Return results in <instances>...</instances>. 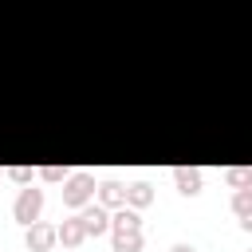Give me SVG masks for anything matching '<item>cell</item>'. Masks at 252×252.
<instances>
[{"mask_svg":"<svg viewBox=\"0 0 252 252\" xmlns=\"http://www.w3.org/2000/svg\"><path fill=\"white\" fill-rule=\"evenodd\" d=\"M94 189H98V185H94V173H83V169H79V173H71V177L63 181V205H67V209H83V205L94 201Z\"/></svg>","mask_w":252,"mask_h":252,"instance_id":"cell-1","label":"cell"},{"mask_svg":"<svg viewBox=\"0 0 252 252\" xmlns=\"http://www.w3.org/2000/svg\"><path fill=\"white\" fill-rule=\"evenodd\" d=\"M39 213H43V189H35V185H20L16 205H12V217L28 228V224H35V220H39Z\"/></svg>","mask_w":252,"mask_h":252,"instance_id":"cell-2","label":"cell"},{"mask_svg":"<svg viewBox=\"0 0 252 252\" xmlns=\"http://www.w3.org/2000/svg\"><path fill=\"white\" fill-rule=\"evenodd\" d=\"M24 244H28V252H51V248L59 244V228H55V224L35 220V224H28V228H24Z\"/></svg>","mask_w":252,"mask_h":252,"instance_id":"cell-3","label":"cell"},{"mask_svg":"<svg viewBox=\"0 0 252 252\" xmlns=\"http://www.w3.org/2000/svg\"><path fill=\"white\" fill-rule=\"evenodd\" d=\"M173 185H177L181 197H197V193L205 189V173H201L197 165H177V169H173Z\"/></svg>","mask_w":252,"mask_h":252,"instance_id":"cell-4","label":"cell"},{"mask_svg":"<svg viewBox=\"0 0 252 252\" xmlns=\"http://www.w3.org/2000/svg\"><path fill=\"white\" fill-rule=\"evenodd\" d=\"M79 217H83V228H87V236H102V232H110V213H106V205H83L79 209Z\"/></svg>","mask_w":252,"mask_h":252,"instance_id":"cell-5","label":"cell"},{"mask_svg":"<svg viewBox=\"0 0 252 252\" xmlns=\"http://www.w3.org/2000/svg\"><path fill=\"white\" fill-rule=\"evenodd\" d=\"M55 228H59V244H63V248H79L83 240H91L87 228H83V217H67V220L55 224Z\"/></svg>","mask_w":252,"mask_h":252,"instance_id":"cell-6","label":"cell"},{"mask_svg":"<svg viewBox=\"0 0 252 252\" xmlns=\"http://www.w3.org/2000/svg\"><path fill=\"white\" fill-rule=\"evenodd\" d=\"M110 232H142V217H138V209H130V205L114 209V213H110Z\"/></svg>","mask_w":252,"mask_h":252,"instance_id":"cell-7","label":"cell"},{"mask_svg":"<svg viewBox=\"0 0 252 252\" xmlns=\"http://www.w3.org/2000/svg\"><path fill=\"white\" fill-rule=\"evenodd\" d=\"M98 205L122 209V205H126V185H122V181H102V185H98Z\"/></svg>","mask_w":252,"mask_h":252,"instance_id":"cell-8","label":"cell"},{"mask_svg":"<svg viewBox=\"0 0 252 252\" xmlns=\"http://www.w3.org/2000/svg\"><path fill=\"white\" fill-rule=\"evenodd\" d=\"M126 205H130V209H146V205H154V185H150V181H134V185H126Z\"/></svg>","mask_w":252,"mask_h":252,"instance_id":"cell-9","label":"cell"},{"mask_svg":"<svg viewBox=\"0 0 252 252\" xmlns=\"http://www.w3.org/2000/svg\"><path fill=\"white\" fill-rule=\"evenodd\" d=\"M110 240H114V252H142L146 244L142 232H110Z\"/></svg>","mask_w":252,"mask_h":252,"instance_id":"cell-10","label":"cell"},{"mask_svg":"<svg viewBox=\"0 0 252 252\" xmlns=\"http://www.w3.org/2000/svg\"><path fill=\"white\" fill-rule=\"evenodd\" d=\"M232 213H236V217H248V213H252V177L232 193Z\"/></svg>","mask_w":252,"mask_h":252,"instance_id":"cell-11","label":"cell"},{"mask_svg":"<svg viewBox=\"0 0 252 252\" xmlns=\"http://www.w3.org/2000/svg\"><path fill=\"white\" fill-rule=\"evenodd\" d=\"M39 177H43V181H51V185H55V181H67V177H71V173H67V169H63V165H43V169H39Z\"/></svg>","mask_w":252,"mask_h":252,"instance_id":"cell-12","label":"cell"},{"mask_svg":"<svg viewBox=\"0 0 252 252\" xmlns=\"http://www.w3.org/2000/svg\"><path fill=\"white\" fill-rule=\"evenodd\" d=\"M248 177H252V169H240V165H236V169H228V173H224V181H228V185H232V189H240V185H244V181H248Z\"/></svg>","mask_w":252,"mask_h":252,"instance_id":"cell-13","label":"cell"},{"mask_svg":"<svg viewBox=\"0 0 252 252\" xmlns=\"http://www.w3.org/2000/svg\"><path fill=\"white\" fill-rule=\"evenodd\" d=\"M8 177H12L16 185H32V169H28V165H12V169H8Z\"/></svg>","mask_w":252,"mask_h":252,"instance_id":"cell-14","label":"cell"},{"mask_svg":"<svg viewBox=\"0 0 252 252\" xmlns=\"http://www.w3.org/2000/svg\"><path fill=\"white\" fill-rule=\"evenodd\" d=\"M240 228H244V232H252V213H248V217H240Z\"/></svg>","mask_w":252,"mask_h":252,"instance_id":"cell-15","label":"cell"},{"mask_svg":"<svg viewBox=\"0 0 252 252\" xmlns=\"http://www.w3.org/2000/svg\"><path fill=\"white\" fill-rule=\"evenodd\" d=\"M169 252H197V248H193V244H173Z\"/></svg>","mask_w":252,"mask_h":252,"instance_id":"cell-16","label":"cell"}]
</instances>
